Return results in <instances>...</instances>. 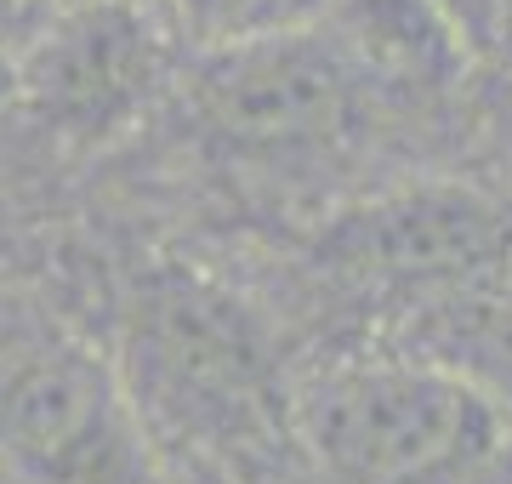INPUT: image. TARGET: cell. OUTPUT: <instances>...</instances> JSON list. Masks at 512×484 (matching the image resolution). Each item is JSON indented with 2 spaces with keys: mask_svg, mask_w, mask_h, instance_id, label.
<instances>
[{
  "mask_svg": "<svg viewBox=\"0 0 512 484\" xmlns=\"http://www.w3.org/2000/svg\"><path fill=\"white\" fill-rule=\"evenodd\" d=\"M439 365L461 371L495 399H512V291L507 297H473L444 308L439 331L427 336Z\"/></svg>",
  "mask_w": 512,
  "mask_h": 484,
  "instance_id": "7",
  "label": "cell"
},
{
  "mask_svg": "<svg viewBox=\"0 0 512 484\" xmlns=\"http://www.w3.org/2000/svg\"><path fill=\"white\" fill-rule=\"evenodd\" d=\"M302 428L342 484H439L501 439L495 393L439 359L348 365L313 382Z\"/></svg>",
  "mask_w": 512,
  "mask_h": 484,
  "instance_id": "1",
  "label": "cell"
},
{
  "mask_svg": "<svg viewBox=\"0 0 512 484\" xmlns=\"http://www.w3.org/2000/svg\"><path fill=\"white\" fill-rule=\"evenodd\" d=\"M336 0H177V18L200 46H245L268 35H296L330 18Z\"/></svg>",
  "mask_w": 512,
  "mask_h": 484,
  "instance_id": "8",
  "label": "cell"
},
{
  "mask_svg": "<svg viewBox=\"0 0 512 484\" xmlns=\"http://www.w3.org/2000/svg\"><path fill=\"white\" fill-rule=\"evenodd\" d=\"M330 23L342 29V52L365 69L404 86H439L461 57V40L427 0H336Z\"/></svg>",
  "mask_w": 512,
  "mask_h": 484,
  "instance_id": "6",
  "label": "cell"
},
{
  "mask_svg": "<svg viewBox=\"0 0 512 484\" xmlns=\"http://www.w3.org/2000/svg\"><path fill=\"white\" fill-rule=\"evenodd\" d=\"M319 262L359 285H456L512 268V205L478 188H404L348 211Z\"/></svg>",
  "mask_w": 512,
  "mask_h": 484,
  "instance_id": "4",
  "label": "cell"
},
{
  "mask_svg": "<svg viewBox=\"0 0 512 484\" xmlns=\"http://www.w3.org/2000/svg\"><path fill=\"white\" fill-rule=\"evenodd\" d=\"M0 445L35 484H148L120 393L69 342H29L0 359Z\"/></svg>",
  "mask_w": 512,
  "mask_h": 484,
  "instance_id": "2",
  "label": "cell"
},
{
  "mask_svg": "<svg viewBox=\"0 0 512 484\" xmlns=\"http://www.w3.org/2000/svg\"><path fill=\"white\" fill-rule=\"evenodd\" d=\"M359 63L342 46L296 35H268L222 46L200 80V109L217 143L256 160H291L342 143L353 126Z\"/></svg>",
  "mask_w": 512,
  "mask_h": 484,
  "instance_id": "3",
  "label": "cell"
},
{
  "mask_svg": "<svg viewBox=\"0 0 512 484\" xmlns=\"http://www.w3.org/2000/svg\"><path fill=\"white\" fill-rule=\"evenodd\" d=\"M427 6L450 23L461 52H490L501 35V12H507V0H427Z\"/></svg>",
  "mask_w": 512,
  "mask_h": 484,
  "instance_id": "9",
  "label": "cell"
},
{
  "mask_svg": "<svg viewBox=\"0 0 512 484\" xmlns=\"http://www.w3.org/2000/svg\"><path fill=\"white\" fill-rule=\"evenodd\" d=\"M160 80V40L131 0L74 6L29 46L18 92L57 137H109L148 103Z\"/></svg>",
  "mask_w": 512,
  "mask_h": 484,
  "instance_id": "5",
  "label": "cell"
}]
</instances>
